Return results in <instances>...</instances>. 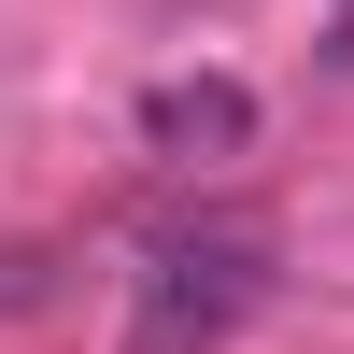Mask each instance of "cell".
<instances>
[{"label":"cell","instance_id":"3957f363","mask_svg":"<svg viewBox=\"0 0 354 354\" xmlns=\"http://www.w3.org/2000/svg\"><path fill=\"white\" fill-rule=\"evenodd\" d=\"M57 298V255L43 241H0V312H43Z\"/></svg>","mask_w":354,"mask_h":354},{"label":"cell","instance_id":"6da1fadb","mask_svg":"<svg viewBox=\"0 0 354 354\" xmlns=\"http://www.w3.org/2000/svg\"><path fill=\"white\" fill-rule=\"evenodd\" d=\"M255 298H270V227H170V241L142 255L128 354H227Z\"/></svg>","mask_w":354,"mask_h":354},{"label":"cell","instance_id":"277c9868","mask_svg":"<svg viewBox=\"0 0 354 354\" xmlns=\"http://www.w3.org/2000/svg\"><path fill=\"white\" fill-rule=\"evenodd\" d=\"M326 57H340V71H354V0H340V15H326Z\"/></svg>","mask_w":354,"mask_h":354},{"label":"cell","instance_id":"7a4b0ae2","mask_svg":"<svg viewBox=\"0 0 354 354\" xmlns=\"http://www.w3.org/2000/svg\"><path fill=\"white\" fill-rule=\"evenodd\" d=\"M142 156H170V170L255 156V85L241 71H156L142 85Z\"/></svg>","mask_w":354,"mask_h":354}]
</instances>
